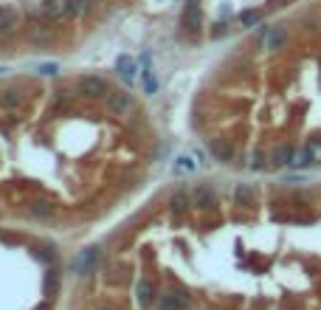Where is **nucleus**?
I'll return each instance as SVG.
<instances>
[{"mask_svg":"<svg viewBox=\"0 0 321 310\" xmlns=\"http://www.w3.org/2000/svg\"><path fill=\"white\" fill-rule=\"evenodd\" d=\"M99 260V248H85L79 251V257L73 260V274H91L93 265Z\"/></svg>","mask_w":321,"mask_h":310,"instance_id":"3","label":"nucleus"},{"mask_svg":"<svg viewBox=\"0 0 321 310\" xmlns=\"http://www.w3.org/2000/svg\"><path fill=\"white\" fill-rule=\"evenodd\" d=\"M37 257L45 260V262H54V251H51V248H37Z\"/></svg>","mask_w":321,"mask_h":310,"instance_id":"23","label":"nucleus"},{"mask_svg":"<svg viewBox=\"0 0 321 310\" xmlns=\"http://www.w3.org/2000/svg\"><path fill=\"white\" fill-rule=\"evenodd\" d=\"M152 293H155V288H152V282H141L138 285V302L147 304L152 299Z\"/></svg>","mask_w":321,"mask_h":310,"instance_id":"20","label":"nucleus"},{"mask_svg":"<svg viewBox=\"0 0 321 310\" xmlns=\"http://www.w3.org/2000/svg\"><path fill=\"white\" fill-rule=\"evenodd\" d=\"M56 71H60V68H56L54 62H45V65H40V73H48V76H54Z\"/></svg>","mask_w":321,"mask_h":310,"instance_id":"24","label":"nucleus"},{"mask_svg":"<svg viewBox=\"0 0 321 310\" xmlns=\"http://www.w3.org/2000/svg\"><path fill=\"white\" fill-rule=\"evenodd\" d=\"M259 17H262V14L256 12V9H248V12H243V14H240V23H243L245 29H251V25H256V23H259Z\"/></svg>","mask_w":321,"mask_h":310,"instance_id":"18","label":"nucleus"},{"mask_svg":"<svg viewBox=\"0 0 321 310\" xmlns=\"http://www.w3.org/2000/svg\"><path fill=\"white\" fill-rule=\"evenodd\" d=\"M234 201L240 203V206H254V186L240 183V186L234 189Z\"/></svg>","mask_w":321,"mask_h":310,"instance_id":"12","label":"nucleus"},{"mask_svg":"<svg viewBox=\"0 0 321 310\" xmlns=\"http://www.w3.org/2000/svg\"><path fill=\"white\" fill-rule=\"evenodd\" d=\"M62 12H65V3H60V0H45L43 3V14L45 17H60Z\"/></svg>","mask_w":321,"mask_h":310,"instance_id":"16","label":"nucleus"},{"mask_svg":"<svg viewBox=\"0 0 321 310\" xmlns=\"http://www.w3.org/2000/svg\"><path fill=\"white\" fill-rule=\"evenodd\" d=\"M31 214H34V217H51V214H54V206H51V203H34V206H31Z\"/></svg>","mask_w":321,"mask_h":310,"instance_id":"19","label":"nucleus"},{"mask_svg":"<svg viewBox=\"0 0 321 310\" xmlns=\"http://www.w3.org/2000/svg\"><path fill=\"white\" fill-rule=\"evenodd\" d=\"M107 110L113 116H124V113H130L133 110V96H130L127 91H115V93H110V99H107Z\"/></svg>","mask_w":321,"mask_h":310,"instance_id":"1","label":"nucleus"},{"mask_svg":"<svg viewBox=\"0 0 321 310\" xmlns=\"http://www.w3.org/2000/svg\"><path fill=\"white\" fill-rule=\"evenodd\" d=\"M115 71H119V76H124V79H135V60L133 57H119V62H115Z\"/></svg>","mask_w":321,"mask_h":310,"instance_id":"10","label":"nucleus"},{"mask_svg":"<svg viewBox=\"0 0 321 310\" xmlns=\"http://www.w3.org/2000/svg\"><path fill=\"white\" fill-rule=\"evenodd\" d=\"M285 40H287V31L282 29V25H276V29H271L265 34V48L276 51V48H282V45H285Z\"/></svg>","mask_w":321,"mask_h":310,"instance_id":"9","label":"nucleus"},{"mask_svg":"<svg viewBox=\"0 0 321 310\" xmlns=\"http://www.w3.org/2000/svg\"><path fill=\"white\" fill-rule=\"evenodd\" d=\"M212 155L217 161H231L234 158V147H231L225 138H214L212 141Z\"/></svg>","mask_w":321,"mask_h":310,"instance_id":"7","label":"nucleus"},{"mask_svg":"<svg viewBox=\"0 0 321 310\" xmlns=\"http://www.w3.org/2000/svg\"><path fill=\"white\" fill-rule=\"evenodd\" d=\"M310 150H313L315 161H321V144H310Z\"/></svg>","mask_w":321,"mask_h":310,"instance_id":"26","label":"nucleus"},{"mask_svg":"<svg viewBox=\"0 0 321 310\" xmlns=\"http://www.w3.org/2000/svg\"><path fill=\"white\" fill-rule=\"evenodd\" d=\"M169 203H172V212H178V214L186 212V195H183V192H175Z\"/></svg>","mask_w":321,"mask_h":310,"instance_id":"21","label":"nucleus"},{"mask_svg":"<svg viewBox=\"0 0 321 310\" xmlns=\"http://www.w3.org/2000/svg\"><path fill=\"white\" fill-rule=\"evenodd\" d=\"M189 307V299L183 291H169L161 296V310H186Z\"/></svg>","mask_w":321,"mask_h":310,"instance_id":"4","label":"nucleus"},{"mask_svg":"<svg viewBox=\"0 0 321 310\" xmlns=\"http://www.w3.org/2000/svg\"><path fill=\"white\" fill-rule=\"evenodd\" d=\"M17 20H20L17 9H12V6H0V34H3V37L12 34V31L17 29Z\"/></svg>","mask_w":321,"mask_h":310,"instance_id":"5","label":"nucleus"},{"mask_svg":"<svg viewBox=\"0 0 321 310\" xmlns=\"http://www.w3.org/2000/svg\"><path fill=\"white\" fill-rule=\"evenodd\" d=\"M293 155H296V150H293L290 144H279L276 150H273V166H287V164H293Z\"/></svg>","mask_w":321,"mask_h":310,"instance_id":"8","label":"nucleus"},{"mask_svg":"<svg viewBox=\"0 0 321 310\" xmlns=\"http://www.w3.org/2000/svg\"><path fill=\"white\" fill-rule=\"evenodd\" d=\"M62 3H65V14H71V17L87 12V0H62Z\"/></svg>","mask_w":321,"mask_h":310,"instance_id":"15","label":"nucleus"},{"mask_svg":"<svg viewBox=\"0 0 321 310\" xmlns=\"http://www.w3.org/2000/svg\"><path fill=\"white\" fill-rule=\"evenodd\" d=\"M194 206L197 209H212L214 206V192L209 186H197L194 192Z\"/></svg>","mask_w":321,"mask_h":310,"instance_id":"11","label":"nucleus"},{"mask_svg":"<svg viewBox=\"0 0 321 310\" xmlns=\"http://www.w3.org/2000/svg\"><path fill=\"white\" fill-rule=\"evenodd\" d=\"M144 85H147V93H155L158 91V82H155L152 73H147V76H144Z\"/></svg>","mask_w":321,"mask_h":310,"instance_id":"22","label":"nucleus"},{"mask_svg":"<svg viewBox=\"0 0 321 310\" xmlns=\"http://www.w3.org/2000/svg\"><path fill=\"white\" fill-rule=\"evenodd\" d=\"M0 104L3 107H17V104H23V93L17 88H9V91L0 93Z\"/></svg>","mask_w":321,"mask_h":310,"instance_id":"13","label":"nucleus"},{"mask_svg":"<svg viewBox=\"0 0 321 310\" xmlns=\"http://www.w3.org/2000/svg\"><path fill=\"white\" fill-rule=\"evenodd\" d=\"M56 291H60V276H56V271H48V276H45V296L54 299Z\"/></svg>","mask_w":321,"mask_h":310,"instance_id":"17","label":"nucleus"},{"mask_svg":"<svg viewBox=\"0 0 321 310\" xmlns=\"http://www.w3.org/2000/svg\"><path fill=\"white\" fill-rule=\"evenodd\" d=\"M315 161L313 150L310 147H302V150H296V155H293V166H299V170H304V166H310Z\"/></svg>","mask_w":321,"mask_h":310,"instance_id":"14","label":"nucleus"},{"mask_svg":"<svg viewBox=\"0 0 321 310\" xmlns=\"http://www.w3.org/2000/svg\"><path fill=\"white\" fill-rule=\"evenodd\" d=\"M183 29L186 31H197V23H200V6H197V0H189L186 9H183Z\"/></svg>","mask_w":321,"mask_h":310,"instance_id":"6","label":"nucleus"},{"mask_svg":"<svg viewBox=\"0 0 321 310\" xmlns=\"http://www.w3.org/2000/svg\"><path fill=\"white\" fill-rule=\"evenodd\" d=\"M251 166H254V170H262V166H265V161H262V152H254V158H251Z\"/></svg>","mask_w":321,"mask_h":310,"instance_id":"25","label":"nucleus"},{"mask_svg":"<svg viewBox=\"0 0 321 310\" xmlns=\"http://www.w3.org/2000/svg\"><path fill=\"white\" fill-rule=\"evenodd\" d=\"M43 310H45V307H43Z\"/></svg>","mask_w":321,"mask_h":310,"instance_id":"27","label":"nucleus"},{"mask_svg":"<svg viewBox=\"0 0 321 310\" xmlns=\"http://www.w3.org/2000/svg\"><path fill=\"white\" fill-rule=\"evenodd\" d=\"M79 93L87 99H102L104 93H107V85H104V79H99V76H85V79L79 82Z\"/></svg>","mask_w":321,"mask_h":310,"instance_id":"2","label":"nucleus"}]
</instances>
